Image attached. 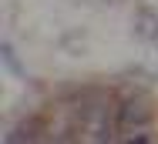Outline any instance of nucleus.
<instances>
[{
  "label": "nucleus",
  "mask_w": 158,
  "mask_h": 144,
  "mask_svg": "<svg viewBox=\"0 0 158 144\" xmlns=\"http://www.w3.org/2000/svg\"><path fill=\"white\" fill-rule=\"evenodd\" d=\"M148 117H152V107L141 94L125 97L118 104V114H114V131H141L148 124Z\"/></svg>",
  "instance_id": "f257e3e1"
},
{
  "label": "nucleus",
  "mask_w": 158,
  "mask_h": 144,
  "mask_svg": "<svg viewBox=\"0 0 158 144\" xmlns=\"http://www.w3.org/2000/svg\"><path fill=\"white\" fill-rule=\"evenodd\" d=\"M104 3H114V0H104Z\"/></svg>",
  "instance_id": "f03ea898"
}]
</instances>
